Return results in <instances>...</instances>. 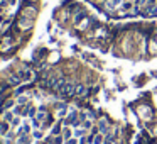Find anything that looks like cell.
<instances>
[{
	"label": "cell",
	"instance_id": "cell-1",
	"mask_svg": "<svg viewBox=\"0 0 157 144\" xmlns=\"http://www.w3.org/2000/svg\"><path fill=\"white\" fill-rule=\"evenodd\" d=\"M100 132L105 134V136L110 132V127H108V124H106V120H100Z\"/></svg>",
	"mask_w": 157,
	"mask_h": 144
},
{
	"label": "cell",
	"instance_id": "cell-9",
	"mask_svg": "<svg viewBox=\"0 0 157 144\" xmlns=\"http://www.w3.org/2000/svg\"><path fill=\"white\" fill-rule=\"evenodd\" d=\"M68 144H78V141H76V139H69Z\"/></svg>",
	"mask_w": 157,
	"mask_h": 144
},
{
	"label": "cell",
	"instance_id": "cell-6",
	"mask_svg": "<svg viewBox=\"0 0 157 144\" xmlns=\"http://www.w3.org/2000/svg\"><path fill=\"white\" fill-rule=\"evenodd\" d=\"M83 129H91V122H90V120H85V122H83Z\"/></svg>",
	"mask_w": 157,
	"mask_h": 144
},
{
	"label": "cell",
	"instance_id": "cell-5",
	"mask_svg": "<svg viewBox=\"0 0 157 144\" xmlns=\"http://www.w3.org/2000/svg\"><path fill=\"white\" fill-rule=\"evenodd\" d=\"M76 136H78V137H83V136H85V134H86V129H78V130H76Z\"/></svg>",
	"mask_w": 157,
	"mask_h": 144
},
{
	"label": "cell",
	"instance_id": "cell-8",
	"mask_svg": "<svg viewBox=\"0 0 157 144\" xmlns=\"http://www.w3.org/2000/svg\"><path fill=\"white\" fill-rule=\"evenodd\" d=\"M52 142H54V144H63V139H61V137H56Z\"/></svg>",
	"mask_w": 157,
	"mask_h": 144
},
{
	"label": "cell",
	"instance_id": "cell-7",
	"mask_svg": "<svg viewBox=\"0 0 157 144\" xmlns=\"http://www.w3.org/2000/svg\"><path fill=\"white\" fill-rule=\"evenodd\" d=\"M83 92H85L83 85H76V93H83Z\"/></svg>",
	"mask_w": 157,
	"mask_h": 144
},
{
	"label": "cell",
	"instance_id": "cell-3",
	"mask_svg": "<svg viewBox=\"0 0 157 144\" xmlns=\"http://www.w3.org/2000/svg\"><path fill=\"white\" fill-rule=\"evenodd\" d=\"M117 5H122V0H112V2H108V4H106V7L113 10V9L117 7Z\"/></svg>",
	"mask_w": 157,
	"mask_h": 144
},
{
	"label": "cell",
	"instance_id": "cell-2",
	"mask_svg": "<svg viewBox=\"0 0 157 144\" xmlns=\"http://www.w3.org/2000/svg\"><path fill=\"white\" fill-rule=\"evenodd\" d=\"M105 141H103V134L100 132V134H96L95 137H93V144H103Z\"/></svg>",
	"mask_w": 157,
	"mask_h": 144
},
{
	"label": "cell",
	"instance_id": "cell-4",
	"mask_svg": "<svg viewBox=\"0 0 157 144\" xmlns=\"http://www.w3.org/2000/svg\"><path fill=\"white\" fill-rule=\"evenodd\" d=\"M132 7H133L132 2H123V4H122V9H123V10H130Z\"/></svg>",
	"mask_w": 157,
	"mask_h": 144
}]
</instances>
